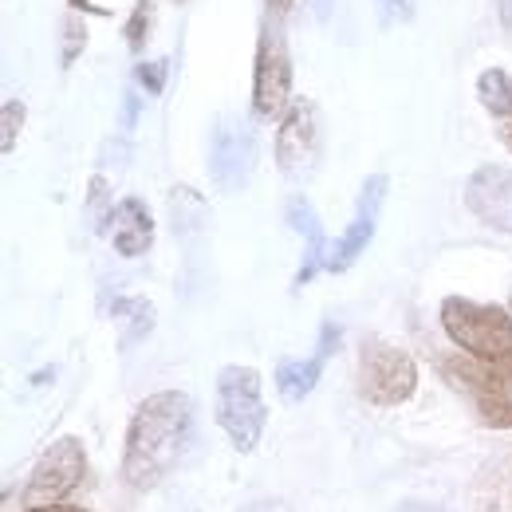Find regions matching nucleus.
Instances as JSON below:
<instances>
[{
  "instance_id": "nucleus-1",
  "label": "nucleus",
  "mask_w": 512,
  "mask_h": 512,
  "mask_svg": "<svg viewBox=\"0 0 512 512\" xmlns=\"http://www.w3.org/2000/svg\"><path fill=\"white\" fill-rule=\"evenodd\" d=\"M197 410L186 390H158L138 402L123 446V481L138 493L158 489L193 446Z\"/></svg>"
},
{
  "instance_id": "nucleus-2",
  "label": "nucleus",
  "mask_w": 512,
  "mask_h": 512,
  "mask_svg": "<svg viewBox=\"0 0 512 512\" xmlns=\"http://www.w3.org/2000/svg\"><path fill=\"white\" fill-rule=\"evenodd\" d=\"M217 426L225 430L229 446L241 453H253L268 426L264 386L256 367H221L217 375V402H213Z\"/></svg>"
},
{
  "instance_id": "nucleus-3",
  "label": "nucleus",
  "mask_w": 512,
  "mask_h": 512,
  "mask_svg": "<svg viewBox=\"0 0 512 512\" xmlns=\"http://www.w3.org/2000/svg\"><path fill=\"white\" fill-rule=\"evenodd\" d=\"M442 375L473 402V410L485 426L512 430V359L446 355Z\"/></svg>"
},
{
  "instance_id": "nucleus-4",
  "label": "nucleus",
  "mask_w": 512,
  "mask_h": 512,
  "mask_svg": "<svg viewBox=\"0 0 512 512\" xmlns=\"http://www.w3.org/2000/svg\"><path fill=\"white\" fill-rule=\"evenodd\" d=\"M442 327L461 355L473 359H512V312L497 304H477L465 296L442 300Z\"/></svg>"
},
{
  "instance_id": "nucleus-5",
  "label": "nucleus",
  "mask_w": 512,
  "mask_h": 512,
  "mask_svg": "<svg viewBox=\"0 0 512 512\" xmlns=\"http://www.w3.org/2000/svg\"><path fill=\"white\" fill-rule=\"evenodd\" d=\"M292 107V56L284 40V24L264 16L256 36L253 64V115L256 119H284Z\"/></svg>"
},
{
  "instance_id": "nucleus-6",
  "label": "nucleus",
  "mask_w": 512,
  "mask_h": 512,
  "mask_svg": "<svg viewBox=\"0 0 512 512\" xmlns=\"http://www.w3.org/2000/svg\"><path fill=\"white\" fill-rule=\"evenodd\" d=\"M323 158V115L312 99H292L276 127V166L288 182H312Z\"/></svg>"
},
{
  "instance_id": "nucleus-7",
  "label": "nucleus",
  "mask_w": 512,
  "mask_h": 512,
  "mask_svg": "<svg viewBox=\"0 0 512 512\" xmlns=\"http://www.w3.org/2000/svg\"><path fill=\"white\" fill-rule=\"evenodd\" d=\"M418 390V363L383 339H367L359 347V394L371 406H398L410 402Z\"/></svg>"
},
{
  "instance_id": "nucleus-8",
  "label": "nucleus",
  "mask_w": 512,
  "mask_h": 512,
  "mask_svg": "<svg viewBox=\"0 0 512 512\" xmlns=\"http://www.w3.org/2000/svg\"><path fill=\"white\" fill-rule=\"evenodd\" d=\"M87 477V449L79 438H56L52 446L44 449V457L36 461L32 469V481H28V497L36 505H52V501H64L79 489V481Z\"/></svg>"
},
{
  "instance_id": "nucleus-9",
  "label": "nucleus",
  "mask_w": 512,
  "mask_h": 512,
  "mask_svg": "<svg viewBox=\"0 0 512 512\" xmlns=\"http://www.w3.org/2000/svg\"><path fill=\"white\" fill-rule=\"evenodd\" d=\"M386 174H371L359 190V201H355V217L347 221V229L335 237V245L327 249V272H347L359 256L367 253V245L375 241V229H379V213H383V201H386Z\"/></svg>"
},
{
  "instance_id": "nucleus-10",
  "label": "nucleus",
  "mask_w": 512,
  "mask_h": 512,
  "mask_svg": "<svg viewBox=\"0 0 512 512\" xmlns=\"http://www.w3.org/2000/svg\"><path fill=\"white\" fill-rule=\"evenodd\" d=\"M465 205L481 225L512 237V170L477 166L465 182Z\"/></svg>"
},
{
  "instance_id": "nucleus-11",
  "label": "nucleus",
  "mask_w": 512,
  "mask_h": 512,
  "mask_svg": "<svg viewBox=\"0 0 512 512\" xmlns=\"http://www.w3.org/2000/svg\"><path fill=\"white\" fill-rule=\"evenodd\" d=\"M256 162V138L249 127L233 123V119H221L213 130V146H209V170L217 178L221 190H237L249 182Z\"/></svg>"
},
{
  "instance_id": "nucleus-12",
  "label": "nucleus",
  "mask_w": 512,
  "mask_h": 512,
  "mask_svg": "<svg viewBox=\"0 0 512 512\" xmlns=\"http://www.w3.org/2000/svg\"><path fill=\"white\" fill-rule=\"evenodd\" d=\"M339 347V327L335 323H323V335H320V351L312 355V359H280L276 363V390H280V398L284 402H300V398H308L316 383H320L323 375V363H327V355Z\"/></svg>"
},
{
  "instance_id": "nucleus-13",
  "label": "nucleus",
  "mask_w": 512,
  "mask_h": 512,
  "mask_svg": "<svg viewBox=\"0 0 512 512\" xmlns=\"http://www.w3.org/2000/svg\"><path fill=\"white\" fill-rule=\"evenodd\" d=\"M288 225L304 237V260H300V272H296V288H304V284L316 280L320 268H327V249L331 245H327L320 213H316V205L308 197H292L288 201Z\"/></svg>"
},
{
  "instance_id": "nucleus-14",
  "label": "nucleus",
  "mask_w": 512,
  "mask_h": 512,
  "mask_svg": "<svg viewBox=\"0 0 512 512\" xmlns=\"http://www.w3.org/2000/svg\"><path fill=\"white\" fill-rule=\"evenodd\" d=\"M111 245L119 256H142L154 245V217L142 197H123L111 217Z\"/></svg>"
},
{
  "instance_id": "nucleus-15",
  "label": "nucleus",
  "mask_w": 512,
  "mask_h": 512,
  "mask_svg": "<svg viewBox=\"0 0 512 512\" xmlns=\"http://www.w3.org/2000/svg\"><path fill=\"white\" fill-rule=\"evenodd\" d=\"M473 505L477 512H512V449L477 473Z\"/></svg>"
},
{
  "instance_id": "nucleus-16",
  "label": "nucleus",
  "mask_w": 512,
  "mask_h": 512,
  "mask_svg": "<svg viewBox=\"0 0 512 512\" xmlns=\"http://www.w3.org/2000/svg\"><path fill=\"white\" fill-rule=\"evenodd\" d=\"M509 91H512L509 71L489 67V71H481V75H477V99H481V107H485L493 119H501V115H505V107H509Z\"/></svg>"
},
{
  "instance_id": "nucleus-17",
  "label": "nucleus",
  "mask_w": 512,
  "mask_h": 512,
  "mask_svg": "<svg viewBox=\"0 0 512 512\" xmlns=\"http://www.w3.org/2000/svg\"><path fill=\"white\" fill-rule=\"evenodd\" d=\"M115 205H119V201H111V186H107V178H103V174H95V178H91V190H87V205H83V213H87V225H91L95 233L111 229Z\"/></svg>"
},
{
  "instance_id": "nucleus-18",
  "label": "nucleus",
  "mask_w": 512,
  "mask_h": 512,
  "mask_svg": "<svg viewBox=\"0 0 512 512\" xmlns=\"http://www.w3.org/2000/svg\"><path fill=\"white\" fill-rule=\"evenodd\" d=\"M115 316L127 323V339L123 343H138L142 335H150V327H154V304L150 300H119L115 304Z\"/></svg>"
},
{
  "instance_id": "nucleus-19",
  "label": "nucleus",
  "mask_w": 512,
  "mask_h": 512,
  "mask_svg": "<svg viewBox=\"0 0 512 512\" xmlns=\"http://www.w3.org/2000/svg\"><path fill=\"white\" fill-rule=\"evenodd\" d=\"M87 48V24L79 12H67L64 16V28H60V67H75V60L83 56Z\"/></svg>"
},
{
  "instance_id": "nucleus-20",
  "label": "nucleus",
  "mask_w": 512,
  "mask_h": 512,
  "mask_svg": "<svg viewBox=\"0 0 512 512\" xmlns=\"http://www.w3.org/2000/svg\"><path fill=\"white\" fill-rule=\"evenodd\" d=\"M170 209H174V229H182V233H193V225H201V217H205V201L186 186L170 190Z\"/></svg>"
},
{
  "instance_id": "nucleus-21",
  "label": "nucleus",
  "mask_w": 512,
  "mask_h": 512,
  "mask_svg": "<svg viewBox=\"0 0 512 512\" xmlns=\"http://www.w3.org/2000/svg\"><path fill=\"white\" fill-rule=\"evenodd\" d=\"M24 119H28V107H24L20 99H8V103L0 107V150H4V154L16 150V138H20V130H24Z\"/></svg>"
},
{
  "instance_id": "nucleus-22",
  "label": "nucleus",
  "mask_w": 512,
  "mask_h": 512,
  "mask_svg": "<svg viewBox=\"0 0 512 512\" xmlns=\"http://www.w3.org/2000/svg\"><path fill=\"white\" fill-rule=\"evenodd\" d=\"M150 24H154V0H138L134 12H130V20L123 24V36H127L130 52H142V44L150 36Z\"/></svg>"
},
{
  "instance_id": "nucleus-23",
  "label": "nucleus",
  "mask_w": 512,
  "mask_h": 512,
  "mask_svg": "<svg viewBox=\"0 0 512 512\" xmlns=\"http://www.w3.org/2000/svg\"><path fill=\"white\" fill-rule=\"evenodd\" d=\"M166 71H170V64H166V60L138 64V67H134V83H138L146 95H162V91H166Z\"/></svg>"
},
{
  "instance_id": "nucleus-24",
  "label": "nucleus",
  "mask_w": 512,
  "mask_h": 512,
  "mask_svg": "<svg viewBox=\"0 0 512 512\" xmlns=\"http://www.w3.org/2000/svg\"><path fill=\"white\" fill-rule=\"evenodd\" d=\"M375 8H379V16H383V24H410L414 12H418L414 0H375Z\"/></svg>"
},
{
  "instance_id": "nucleus-25",
  "label": "nucleus",
  "mask_w": 512,
  "mask_h": 512,
  "mask_svg": "<svg viewBox=\"0 0 512 512\" xmlns=\"http://www.w3.org/2000/svg\"><path fill=\"white\" fill-rule=\"evenodd\" d=\"M296 8H300V0H264V12H268L272 20H280V24H284Z\"/></svg>"
},
{
  "instance_id": "nucleus-26",
  "label": "nucleus",
  "mask_w": 512,
  "mask_h": 512,
  "mask_svg": "<svg viewBox=\"0 0 512 512\" xmlns=\"http://www.w3.org/2000/svg\"><path fill=\"white\" fill-rule=\"evenodd\" d=\"M241 512H292L284 501H276V497H264V501H253V505H245Z\"/></svg>"
},
{
  "instance_id": "nucleus-27",
  "label": "nucleus",
  "mask_w": 512,
  "mask_h": 512,
  "mask_svg": "<svg viewBox=\"0 0 512 512\" xmlns=\"http://www.w3.org/2000/svg\"><path fill=\"white\" fill-rule=\"evenodd\" d=\"M497 130H501V142L512 150V91H509V107H505V115L497 119Z\"/></svg>"
},
{
  "instance_id": "nucleus-28",
  "label": "nucleus",
  "mask_w": 512,
  "mask_h": 512,
  "mask_svg": "<svg viewBox=\"0 0 512 512\" xmlns=\"http://www.w3.org/2000/svg\"><path fill=\"white\" fill-rule=\"evenodd\" d=\"M28 512H91V509H79V505H67V501H52V505H32Z\"/></svg>"
},
{
  "instance_id": "nucleus-29",
  "label": "nucleus",
  "mask_w": 512,
  "mask_h": 512,
  "mask_svg": "<svg viewBox=\"0 0 512 512\" xmlns=\"http://www.w3.org/2000/svg\"><path fill=\"white\" fill-rule=\"evenodd\" d=\"M67 4H71V12H79V8H83V12H95V16H111L107 8H99V4H91V0H67Z\"/></svg>"
},
{
  "instance_id": "nucleus-30",
  "label": "nucleus",
  "mask_w": 512,
  "mask_h": 512,
  "mask_svg": "<svg viewBox=\"0 0 512 512\" xmlns=\"http://www.w3.org/2000/svg\"><path fill=\"white\" fill-rule=\"evenodd\" d=\"M497 12H501V24H505V32H512V0H497Z\"/></svg>"
},
{
  "instance_id": "nucleus-31",
  "label": "nucleus",
  "mask_w": 512,
  "mask_h": 512,
  "mask_svg": "<svg viewBox=\"0 0 512 512\" xmlns=\"http://www.w3.org/2000/svg\"><path fill=\"white\" fill-rule=\"evenodd\" d=\"M398 512H446V509H434V505H418V501H414V505H402Z\"/></svg>"
},
{
  "instance_id": "nucleus-32",
  "label": "nucleus",
  "mask_w": 512,
  "mask_h": 512,
  "mask_svg": "<svg viewBox=\"0 0 512 512\" xmlns=\"http://www.w3.org/2000/svg\"><path fill=\"white\" fill-rule=\"evenodd\" d=\"M174 4H186V0H174Z\"/></svg>"
},
{
  "instance_id": "nucleus-33",
  "label": "nucleus",
  "mask_w": 512,
  "mask_h": 512,
  "mask_svg": "<svg viewBox=\"0 0 512 512\" xmlns=\"http://www.w3.org/2000/svg\"><path fill=\"white\" fill-rule=\"evenodd\" d=\"M509 312H512V304H509Z\"/></svg>"
}]
</instances>
